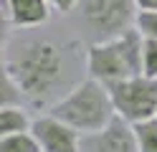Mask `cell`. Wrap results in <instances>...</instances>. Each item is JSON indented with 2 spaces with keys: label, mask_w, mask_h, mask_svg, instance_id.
Here are the masks:
<instances>
[{
  "label": "cell",
  "mask_w": 157,
  "mask_h": 152,
  "mask_svg": "<svg viewBox=\"0 0 157 152\" xmlns=\"http://www.w3.org/2000/svg\"><path fill=\"white\" fill-rule=\"evenodd\" d=\"M3 71L18 81L25 101L53 107L81 81V51L78 43H58L53 38H5Z\"/></svg>",
  "instance_id": "6da1fadb"
},
{
  "label": "cell",
  "mask_w": 157,
  "mask_h": 152,
  "mask_svg": "<svg viewBox=\"0 0 157 152\" xmlns=\"http://www.w3.org/2000/svg\"><path fill=\"white\" fill-rule=\"evenodd\" d=\"M142 43L144 38L134 25L109 41H91L84 51L86 76L112 86L122 79L142 74Z\"/></svg>",
  "instance_id": "7a4b0ae2"
},
{
  "label": "cell",
  "mask_w": 157,
  "mask_h": 152,
  "mask_svg": "<svg viewBox=\"0 0 157 152\" xmlns=\"http://www.w3.org/2000/svg\"><path fill=\"white\" fill-rule=\"evenodd\" d=\"M48 114L58 117L76 132L86 134V132H96V129L106 127L117 117V111H114L109 89L101 81L86 76L66 96L58 99L53 107H48Z\"/></svg>",
  "instance_id": "3957f363"
},
{
  "label": "cell",
  "mask_w": 157,
  "mask_h": 152,
  "mask_svg": "<svg viewBox=\"0 0 157 152\" xmlns=\"http://www.w3.org/2000/svg\"><path fill=\"white\" fill-rule=\"evenodd\" d=\"M76 13L94 41H109L129 30L140 10L134 0H81Z\"/></svg>",
  "instance_id": "277c9868"
},
{
  "label": "cell",
  "mask_w": 157,
  "mask_h": 152,
  "mask_svg": "<svg viewBox=\"0 0 157 152\" xmlns=\"http://www.w3.org/2000/svg\"><path fill=\"white\" fill-rule=\"evenodd\" d=\"M114 101V111L122 119L140 124L144 119L157 117V79L137 74L106 86Z\"/></svg>",
  "instance_id": "5b68a950"
},
{
  "label": "cell",
  "mask_w": 157,
  "mask_h": 152,
  "mask_svg": "<svg viewBox=\"0 0 157 152\" xmlns=\"http://www.w3.org/2000/svg\"><path fill=\"white\" fill-rule=\"evenodd\" d=\"M81 152H140L134 124L117 114L106 127L81 134Z\"/></svg>",
  "instance_id": "8992f818"
},
{
  "label": "cell",
  "mask_w": 157,
  "mask_h": 152,
  "mask_svg": "<svg viewBox=\"0 0 157 152\" xmlns=\"http://www.w3.org/2000/svg\"><path fill=\"white\" fill-rule=\"evenodd\" d=\"M31 132L36 134L43 152H81V132H76L53 114L33 119Z\"/></svg>",
  "instance_id": "52a82bcc"
},
{
  "label": "cell",
  "mask_w": 157,
  "mask_h": 152,
  "mask_svg": "<svg viewBox=\"0 0 157 152\" xmlns=\"http://www.w3.org/2000/svg\"><path fill=\"white\" fill-rule=\"evenodd\" d=\"M51 5L48 0H5L8 23L15 28H38L51 20Z\"/></svg>",
  "instance_id": "ba28073f"
},
{
  "label": "cell",
  "mask_w": 157,
  "mask_h": 152,
  "mask_svg": "<svg viewBox=\"0 0 157 152\" xmlns=\"http://www.w3.org/2000/svg\"><path fill=\"white\" fill-rule=\"evenodd\" d=\"M33 127V119L28 117L25 107H0V137L15 134V132H28Z\"/></svg>",
  "instance_id": "9c48e42d"
},
{
  "label": "cell",
  "mask_w": 157,
  "mask_h": 152,
  "mask_svg": "<svg viewBox=\"0 0 157 152\" xmlns=\"http://www.w3.org/2000/svg\"><path fill=\"white\" fill-rule=\"evenodd\" d=\"M0 152H43V150L38 145L36 134L28 129V132H15V134H3Z\"/></svg>",
  "instance_id": "30bf717a"
},
{
  "label": "cell",
  "mask_w": 157,
  "mask_h": 152,
  "mask_svg": "<svg viewBox=\"0 0 157 152\" xmlns=\"http://www.w3.org/2000/svg\"><path fill=\"white\" fill-rule=\"evenodd\" d=\"M134 134H137L140 152H157V117L134 124Z\"/></svg>",
  "instance_id": "8fae6325"
},
{
  "label": "cell",
  "mask_w": 157,
  "mask_h": 152,
  "mask_svg": "<svg viewBox=\"0 0 157 152\" xmlns=\"http://www.w3.org/2000/svg\"><path fill=\"white\" fill-rule=\"evenodd\" d=\"M23 101H25V96H23L21 86H18V81H15L10 74H5V71H3V86H0V107H21Z\"/></svg>",
  "instance_id": "7c38bea8"
},
{
  "label": "cell",
  "mask_w": 157,
  "mask_h": 152,
  "mask_svg": "<svg viewBox=\"0 0 157 152\" xmlns=\"http://www.w3.org/2000/svg\"><path fill=\"white\" fill-rule=\"evenodd\" d=\"M134 28L142 33V38L157 41V10H140L134 20Z\"/></svg>",
  "instance_id": "4fadbf2b"
},
{
  "label": "cell",
  "mask_w": 157,
  "mask_h": 152,
  "mask_svg": "<svg viewBox=\"0 0 157 152\" xmlns=\"http://www.w3.org/2000/svg\"><path fill=\"white\" fill-rule=\"evenodd\" d=\"M142 74L157 79V41L144 38L142 43Z\"/></svg>",
  "instance_id": "5bb4252c"
},
{
  "label": "cell",
  "mask_w": 157,
  "mask_h": 152,
  "mask_svg": "<svg viewBox=\"0 0 157 152\" xmlns=\"http://www.w3.org/2000/svg\"><path fill=\"white\" fill-rule=\"evenodd\" d=\"M48 5H51V10H53V13L68 15V13H74V10H78L81 0H48Z\"/></svg>",
  "instance_id": "9a60e30c"
},
{
  "label": "cell",
  "mask_w": 157,
  "mask_h": 152,
  "mask_svg": "<svg viewBox=\"0 0 157 152\" xmlns=\"http://www.w3.org/2000/svg\"><path fill=\"white\" fill-rule=\"evenodd\" d=\"M137 10H157V0H134Z\"/></svg>",
  "instance_id": "2e32d148"
}]
</instances>
